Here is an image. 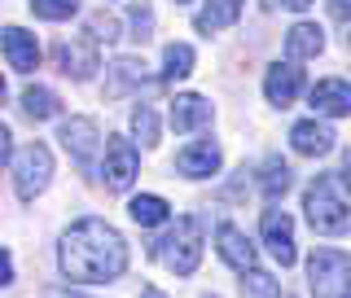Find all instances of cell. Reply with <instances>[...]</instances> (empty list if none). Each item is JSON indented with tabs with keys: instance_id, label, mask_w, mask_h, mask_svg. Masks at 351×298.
<instances>
[{
	"instance_id": "6da1fadb",
	"label": "cell",
	"mask_w": 351,
	"mask_h": 298,
	"mask_svg": "<svg viewBox=\"0 0 351 298\" xmlns=\"http://www.w3.org/2000/svg\"><path fill=\"white\" fill-rule=\"evenodd\" d=\"M58 263L71 281H84V285L119 281L128 268V241L106 219H80L62 233Z\"/></svg>"
},
{
	"instance_id": "7a4b0ae2",
	"label": "cell",
	"mask_w": 351,
	"mask_h": 298,
	"mask_svg": "<svg viewBox=\"0 0 351 298\" xmlns=\"http://www.w3.org/2000/svg\"><path fill=\"white\" fill-rule=\"evenodd\" d=\"M154 259L167 263L176 277H189L197 268V259H202V224H197L193 215L176 219V224L154 241Z\"/></svg>"
},
{
	"instance_id": "3957f363",
	"label": "cell",
	"mask_w": 351,
	"mask_h": 298,
	"mask_svg": "<svg viewBox=\"0 0 351 298\" xmlns=\"http://www.w3.org/2000/svg\"><path fill=\"white\" fill-rule=\"evenodd\" d=\"M303 211H307V224H312L316 233H325V237L347 233V228H351V211H347V202L338 197L334 180H325V175H316V180L307 184V193H303Z\"/></svg>"
},
{
	"instance_id": "277c9868",
	"label": "cell",
	"mask_w": 351,
	"mask_h": 298,
	"mask_svg": "<svg viewBox=\"0 0 351 298\" xmlns=\"http://www.w3.org/2000/svg\"><path fill=\"white\" fill-rule=\"evenodd\" d=\"M307 285H312V298H351V259L343 250H312Z\"/></svg>"
},
{
	"instance_id": "5b68a950",
	"label": "cell",
	"mask_w": 351,
	"mask_h": 298,
	"mask_svg": "<svg viewBox=\"0 0 351 298\" xmlns=\"http://www.w3.org/2000/svg\"><path fill=\"white\" fill-rule=\"evenodd\" d=\"M49 180H53V153L44 149L40 140H31L14 162V189H18L22 202H31L36 193L49 189Z\"/></svg>"
},
{
	"instance_id": "8992f818",
	"label": "cell",
	"mask_w": 351,
	"mask_h": 298,
	"mask_svg": "<svg viewBox=\"0 0 351 298\" xmlns=\"http://www.w3.org/2000/svg\"><path fill=\"white\" fill-rule=\"evenodd\" d=\"M136 171H141L136 145H132V140H123V136H110V140H106V162H101L106 189H110V193H128L132 180H136Z\"/></svg>"
},
{
	"instance_id": "52a82bcc",
	"label": "cell",
	"mask_w": 351,
	"mask_h": 298,
	"mask_svg": "<svg viewBox=\"0 0 351 298\" xmlns=\"http://www.w3.org/2000/svg\"><path fill=\"white\" fill-rule=\"evenodd\" d=\"M58 140L66 145V153H71L80 167H93L97 162V149H101V132H97L93 119H66Z\"/></svg>"
},
{
	"instance_id": "ba28073f",
	"label": "cell",
	"mask_w": 351,
	"mask_h": 298,
	"mask_svg": "<svg viewBox=\"0 0 351 298\" xmlns=\"http://www.w3.org/2000/svg\"><path fill=\"white\" fill-rule=\"evenodd\" d=\"M263 241H268L272 259L281 263V268H290L294 259H299V250H294V224L285 211H263Z\"/></svg>"
},
{
	"instance_id": "9c48e42d",
	"label": "cell",
	"mask_w": 351,
	"mask_h": 298,
	"mask_svg": "<svg viewBox=\"0 0 351 298\" xmlns=\"http://www.w3.org/2000/svg\"><path fill=\"white\" fill-rule=\"evenodd\" d=\"M53 58H58L62 75L93 79V71H97V44H93V40H62L58 49H53Z\"/></svg>"
},
{
	"instance_id": "30bf717a",
	"label": "cell",
	"mask_w": 351,
	"mask_h": 298,
	"mask_svg": "<svg viewBox=\"0 0 351 298\" xmlns=\"http://www.w3.org/2000/svg\"><path fill=\"white\" fill-rule=\"evenodd\" d=\"M307 101H312L316 114L343 119V114H351V84L347 79H321L312 92H307Z\"/></svg>"
},
{
	"instance_id": "8fae6325",
	"label": "cell",
	"mask_w": 351,
	"mask_h": 298,
	"mask_svg": "<svg viewBox=\"0 0 351 298\" xmlns=\"http://www.w3.org/2000/svg\"><path fill=\"white\" fill-rule=\"evenodd\" d=\"M215 246H219V259H224L228 268H237V272H250V268H255V246H250V237L241 233V228L219 224Z\"/></svg>"
},
{
	"instance_id": "7c38bea8",
	"label": "cell",
	"mask_w": 351,
	"mask_h": 298,
	"mask_svg": "<svg viewBox=\"0 0 351 298\" xmlns=\"http://www.w3.org/2000/svg\"><path fill=\"white\" fill-rule=\"evenodd\" d=\"M334 127L329 123H316V119H303V123H294L290 127V145L299 149V153H307V158H321V153H329L334 149Z\"/></svg>"
},
{
	"instance_id": "4fadbf2b",
	"label": "cell",
	"mask_w": 351,
	"mask_h": 298,
	"mask_svg": "<svg viewBox=\"0 0 351 298\" xmlns=\"http://www.w3.org/2000/svg\"><path fill=\"white\" fill-rule=\"evenodd\" d=\"M299 88H303V71L294 62H277L268 71V79H263V92H268L272 105H290L299 97Z\"/></svg>"
},
{
	"instance_id": "5bb4252c",
	"label": "cell",
	"mask_w": 351,
	"mask_h": 298,
	"mask_svg": "<svg viewBox=\"0 0 351 298\" xmlns=\"http://www.w3.org/2000/svg\"><path fill=\"white\" fill-rule=\"evenodd\" d=\"M0 44H5V58L14 71H36V62H40V44L31 31H22V27H5L0 31Z\"/></svg>"
},
{
	"instance_id": "9a60e30c",
	"label": "cell",
	"mask_w": 351,
	"mask_h": 298,
	"mask_svg": "<svg viewBox=\"0 0 351 298\" xmlns=\"http://www.w3.org/2000/svg\"><path fill=\"white\" fill-rule=\"evenodd\" d=\"M219 167V145L215 140H197V145L176 153V171L180 175H211Z\"/></svg>"
},
{
	"instance_id": "2e32d148",
	"label": "cell",
	"mask_w": 351,
	"mask_h": 298,
	"mask_svg": "<svg viewBox=\"0 0 351 298\" xmlns=\"http://www.w3.org/2000/svg\"><path fill=\"white\" fill-rule=\"evenodd\" d=\"M202 123H211V105H206L197 92H184V97L171 101V127L176 132H197Z\"/></svg>"
},
{
	"instance_id": "e0dca14e",
	"label": "cell",
	"mask_w": 351,
	"mask_h": 298,
	"mask_svg": "<svg viewBox=\"0 0 351 298\" xmlns=\"http://www.w3.org/2000/svg\"><path fill=\"white\" fill-rule=\"evenodd\" d=\"M237 18H241V0H206V5L197 9L193 27L202 31V36H211V31H224V27H233Z\"/></svg>"
},
{
	"instance_id": "ac0fdd59",
	"label": "cell",
	"mask_w": 351,
	"mask_h": 298,
	"mask_svg": "<svg viewBox=\"0 0 351 298\" xmlns=\"http://www.w3.org/2000/svg\"><path fill=\"white\" fill-rule=\"evenodd\" d=\"M141 84H145V62H136V58L110 62V71H106V97H123L128 88H141Z\"/></svg>"
},
{
	"instance_id": "d6986e66",
	"label": "cell",
	"mask_w": 351,
	"mask_h": 298,
	"mask_svg": "<svg viewBox=\"0 0 351 298\" xmlns=\"http://www.w3.org/2000/svg\"><path fill=\"white\" fill-rule=\"evenodd\" d=\"M321 49H325V31L316 27V22H294V27H290V36H285V53H290L294 62L316 58Z\"/></svg>"
},
{
	"instance_id": "ffe728a7",
	"label": "cell",
	"mask_w": 351,
	"mask_h": 298,
	"mask_svg": "<svg viewBox=\"0 0 351 298\" xmlns=\"http://www.w3.org/2000/svg\"><path fill=\"white\" fill-rule=\"evenodd\" d=\"M22 114L27 119H36V123H44V119H53L58 114V92H53V88H27V92H22Z\"/></svg>"
},
{
	"instance_id": "44dd1931",
	"label": "cell",
	"mask_w": 351,
	"mask_h": 298,
	"mask_svg": "<svg viewBox=\"0 0 351 298\" xmlns=\"http://www.w3.org/2000/svg\"><path fill=\"white\" fill-rule=\"evenodd\" d=\"M171 206L162 202V197H154V193H141V197H132V206H128V215L136 219L141 228H154V224H162L167 219Z\"/></svg>"
},
{
	"instance_id": "7402d4cb",
	"label": "cell",
	"mask_w": 351,
	"mask_h": 298,
	"mask_svg": "<svg viewBox=\"0 0 351 298\" xmlns=\"http://www.w3.org/2000/svg\"><path fill=\"white\" fill-rule=\"evenodd\" d=\"M259 189L268 202H277V197H285V189H290V167H285L281 158H268L263 162V180H259Z\"/></svg>"
},
{
	"instance_id": "603a6c76",
	"label": "cell",
	"mask_w": 351,
	"mask_h": 298,
	"mask_svg": "<svg viewBox=\"0 0 351 298\" xmlns=\"http://www.w3.org/2000/svg\"><path fill=\"white\" fill-rule=\"evenodd\" d=\"M162 75H167V79L193 75V49L189 44H167V49H162Z\"/></svg>"
},
{
	"instance_id": "cb8c5ba5",
	"label": "cell",
	"mask_w": 351,
	"mask_h": 298,
	"mask_svg": "<svg viewBox=\"0 0 351 298\" xmlns=\"http://www.w3.org/2000/svg\"><path fill=\"white\" fill-rule=\"evenodd\" d=\"M132 136H136L141 145H158V114H154L149 105L132 110Z\"/></svg>"
},
{
	"instance_id": "d4e9b609",
	"label": "cell",
	"mask_w": 351,
	"mask_h": 298,
	"mask_svg": "<svg viewBox=\"0 0 351 298\" xmlns=\"http://www.w3.org/2000/svg\"><path fill=\"white\" fill-rule=\"evenodd\" d=\"M241 290H246L250 298H281V285L268 277V272H259V268H250V272H241Z\"/></svg>"
},
{
	"instance_id": "484cf974",
	"label": "cell",
	"mask_w": 351,
	"mask_h": 298,
	"mask_svg": "<svg viewBox=\"0 0 351 298\" xmlns=\"http://www.w3.org/2000/svg\"><path fill=\"white\" fill-rule=\"evenodd\" d=\"M80 9V0H31V14L44 18V22H62Z\"/></svg>"
},
{
	"instance_id": "4316f807",
	"label": "cell",
	"mask_w": 351,
	"mask_h": 298,
	"mask_svg": "<svg viewBox=\"0 0 351 298\" xmlns=\"http://www.w3.org/2000/svg\"><path fill=\"white\" fill-rule=\"evenodd\" d=\"M88 31H93V40H119V22L114 18H110V14H93V18H88Z\"/></svg>"
},
{
	"instance_id": "83f0119b",
	"label": "cell",
	"mask_w": 351,
	"mask_h": 298,
	"mask_svg": "<svg viewBox=\"0 0 351 298\" xmlns=\"http://www.w3.org/2000/svg\"><path fill=\"white\" fill-rule=\"evenodd\" d=\"M132 27H136V40H145V36H149V27H154V14H149L145 5H136V9H132Z\"/></svg>"
},
{
	"instance_id": "f1b7e54d",
	"label": "cell",
	"mask_w": 351,
	"mask_h": 298,
	"mask_svg": "<svg viewBox=\"0 0 351 298\" xmlns=\"http://www.w3.org/2000/svg\"><path fill=\"white\" fill-rule=\"evenodd\" d=\"M0 285H14V259H9V250H0Z\"/></svg>"
},
{
	"instance_id": "f546056e",
	"label": "cell",
	"mask_w": 351,
	"mask_h": 298,
	"mask_svg": "<svg viewBox=\"0 0 351 298\" xmlns=\"http://www.w3.org/2000/svg\"><path fill=\"white\" fill-rule=\"evenodd\" d=\"M329 14L338 22H351V0H329Z\"/></svg>"
},
{
	"instance_id": "4dcf8cb0",
	"label": "cell",
	"mask_w": 351,
	"mask_h": 298,
	"mask_svg": "<svg viewBox=\"0 0 351 298\" xmlns=\"http://www.w3.org/2000/svg\"><path fill=\"white\" fill-rule=\"evenodd\" d=\"M9 140H14V136H9V127H5V123H0V162H5V158H9Z\"/></svg>"
},
{
	"instance_id": "1f68e13d",
	"label": "cell",
	"mask_w": 351,
	"mask_h": 298,
	"mask_svg": "<svg viewBox=\"0 0 351 298\" xmlns=\"http://www.w3.org/2000/svg\"><path fill=\"white\" fill-rule=\"evenodd\" d=\"M343 184H347V189H351V149L343 153Z\"/></svg>"
},
{
	"instance_id": "d6a6232c",
	"label": "cell",
	"mask_w": 351,
	"mask_h": 298,
	"mask_svg": "<svg viewBox=\"0 0 351 298\" xmlns=\"http://www.w3.org/2000/svg\"><path fill=\"white\" fill-rule=\"evenodd\" d=\"M285 5H290V9H307V5H312V0H285Z\"/></svg>"
},
{
	"instance_id": "836d02e7",
	"label": "cell",
	"mask_w": 351,
	"mask_h": 298,
	"mask_svg": "<svg viewBox=\"0 0 351 298\" xmlns=\"http://www.w3.org/2000/svg\"><path fill=\"white\" fill-rule=\"evenodd\" d=\"M53 298H80V294H62V290H58V294H53Z\"/></svg>"
},
{
	"instance_id": "e575fe53",
	"label": "cell",
	"mask_w": 351,
	"mask_h": 298,
	"mask_svg": "<svg viewBox=\"0 0 351 298\" xmlns=\"http://www.w3.org/2000/svg\"><path fill=\"white\" fill-rule=\"evenodd\" d=\"M145 298H162V294H158V290H145Z\"/></svg>"
},
{
	"instance_id": "d590c367",
	"label": "cell",
	"mask_w": 351,
	"mask_h": 298,
	"mask_svg": "<svg viewBox=\"0 0 351 298\" xmlns=\"http://www.w3.org/2000/svg\"><path fill=\"white\" fill-rule=\"evenodd\" d=\"M0 97H5V75H0Z\"/></svg>"
},
{
	"instance_id": "8d00e7d4",
	"label": "cell",
	"mask_w": 351,
	"mask_h": 298,
	"mask_svg": "<svg viewBox=\"0 0 351 298\" xmlns=\"http://www.w3.org/2000/svg\"><path fill=\"white\" fill-rule=\"evenodd\" d=\"M347 44H351V36H347Z\"/></svg>"
}]
</instances>
